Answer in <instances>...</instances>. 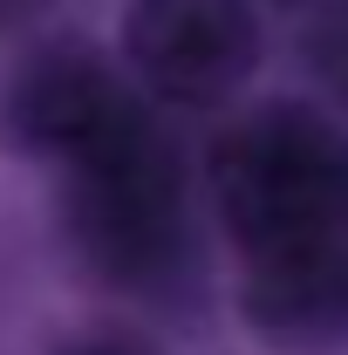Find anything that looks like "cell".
I'll list each match as a JSON object with an SVG mask.
<instances>
[{
    "label": "cell",
    "mask_w": 348,
    "mask_h": 355,
    "mask_svg": "<svg viewBox=\"0 0 348 355\" xmlns=\"http://www.w3.org/2000/svg\"><path fill=\"white\" fill-rule=\"evenodd\" d=\"M55 171H62V219L89 273L130 294L171 287L184 266V157L137 89Z\"/></svg>",
    "instance_id": "cell-1"
},
{
    "label": "cell",
    "mask_w": 348,
    "mask_h": 355,
    "mask_svg": "<svg viewBox=\"0 0 348 355\" xmlns=\"http://www.w3.org/2000/svg\"><path fill=\"white\" fill-rule=\"evenodd\" d=\"M218 219L239 253L348 225V144L307 103H260L212 144Z\"/></svg>",
    "instance_id": "cell-2"
},
{
    "label": "cell",
    "mask_w": 348,
    "mask_h": 355,
    "mask_svg": "<svg viewBox=\"0 0 348 355\" xmlns=\"http://www.w3.org/2000/svg\"><path fill=\"white\" fill-rule=\"evenodd\" d=\"M253 0H130L123 62L143 96L171 110H218L260 69Z\"/></svg>",
    "instance_id": "cell-3"
},
{
    "label": "cell",
    "mask_w": 348,
    "mask_h": 355,
    "mask_svg": "<svg viewBox=\"0 0 348 355\" xmlns=\"http://www.w3.org/2000/svg\"><path fill=\"white\" fill-rule=\"evenodd\" d=\"M123 96H130V83L116 76V62L96 42H82V35L42 42L14 62V76L0 89V144L21 157L62 164L123 110Z\"/></svg>",
    "instance_id": "cell-4"
},
{
    "label": "cell",
    "mask_w": 348,
    "mask_h": 355,
    "mask_svg": "<svg viewBox=\"0 0 348 355\" xmlns=\"http://www.w3.org/2000/svg\"><path fill=\"white\" fill-rule=\"evenodd\" d=\"M239 308L280 349H335L348 342V225L294 246L246 253Z\"/></svg>",
    "instance_id": "cell-5"
},
{
    "label": "cell",
    "mask_w": 348,
    "mask_h": 355,
    "mask_svg": "<svg viewBox=\"0 0 348 355\" xmlns=\"http://www.w3.org/2000/svg\"><path fill=\"white\" fill-rule=\"evenodd\" d=\"M307 55H314V69L328 76V89H342V96H348V0H335V7L314 21Z\"/></svg>",
    "instance_id": "cell-6"
},
{
    "label": "cell",
    "mask_w": 348,
    "mask_h": 355,
    "mask_svg": "<svg viewBox=\"0 0 348 355\" xmlns=\"http://www.w3.org/2000/svg\"><path fill=\"white\" fill-rule=\"evenodd\" d=\"M48 355H157V349L130 328H82V335H62Z\"/></svg>",
    "instance_id": "cell-7"
},
{
    "label": "cell",
    "mask_w": 348,
    "mask_h": 355,
    "mask_svg": "<svg viewBox=\"0 0 348 355\" xmlns=\"http://www.w3.org/2000/svg\"><path fill=\"white\" fill-rule=\"evenodd\" d=\"M42 14H55V0H0V35H21V28H35Z\"/></svg>",
    "instance_id": "cell-8"
},
{
    "label": "cell",
    "mask_w": 348,
    "mask_h": 355,
    "mask_svg": "<svg viewBox=\"0 0 348 355\" xmlns=\"http://www.w3.org/2000/svg\"><path fill=\"white\" fill-rule=\"evenodd\" d=\"M273 7H307V0H273Z\"/></svg>",
    "instance_id": "cell-9"
}]
</instances>
